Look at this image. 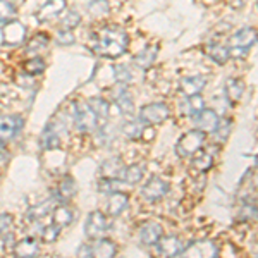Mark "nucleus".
I'll return each mask as SVG.
<instances>
[{
  "instance_id": "1",
  "label": "nucleus",
  "mask_w": 258,
  "mask_h": 258,
  "mask_svg": "<svg viewBox=\"0 0 258 258\" xmlns=\"http://www.w3.org/2000/svg\"><path fill=\"white\" fill-rule=\"evenodd\" d=\"M129 36L122 28L117 26H107L100 30L95 36L93 52L100 57H107V59H115V57L122 55L127 48Z\"/></svg>"
},
{
  "instance_id": "2",
  "label": "nucleus",
  "mask_w": 258,
  "mask_h": 258,
  "mask_svg": "<svg viewBox=\"0 0 258 258\" xmlns=\"http://www.w3.org/2000/svg\"><path fill=\"white\" fill-rule=\"evenodd\" d=\"M256 41V31L253 28H241L236 31L229 40V53L232 57H244L248 50L255 45Z\"/></svg>"
},
{
  "instance_id": "3",
  "label": "nucleus",
  "mask_w": 258,
  "mask_h": 258,
  "mask_svg": "<svg viewBox=\"0 0 258 258\" xmlns=\"http://www.w3.org/2000/svg\"><path fill=\"white\" fill-rule=\"evenodd\" d=\"M203 143H205V133L193 129V131L186 133L184 136H181L176 145V152L179 157H193L195 153H198L202 150Z\"/></svg>"
},
{
  "instance_id": "4",
  "label": "nucleus",
  "mask_w": 258,
  "mask_h": 258,
  "mask_svg": "<svg viewBox=\"0 0 258 258\" xmlns=\"http://www.w3.org/2000/svg\"><path fill=\"white\" fill-rule=\"evenodd\" d=\"M73 119L74 126L80 129L81 133H90L98 127V117L95 115V112L90 109V105L86 102H78L74 105Z\"/></svg>"
},
{
  "instance_id": "5",
  "label": "nucleus",
  "mask_w": 258,
  "mask_h": 258,
  "mask_svg": "<svg viewBox=\"0 0 258 258\" xmlns=\"http://www.w3.org/2000/svg\"><path fill=\"white\" fill-rule=\"evenodd\" d=\"M219 249L215 246L214 241L202 239L191 243L188 248H182L179 253V258H217Z\"/></svg>"
},
{
  "instance_id": "6",
  "label": "nucleus",
  "mask_w": 258,
  "mask_h": 258,
  "mask_svg": "<svg viewBox=\"0 0 258 258\" xmlns=\"http://www.w3.org/2000/svg\"><path fill=\"white\" fill-rule=\"evenodd\" d=\"M26 38V26L21 21L11 19L2 26V41L9 47L21 45Z\"/></svg>"
},
{
  "instance_id": "7",
  "label": "nucleus",
  "mask_w": 258,
  "mask_h": 258,
  "mask_svg": "<svg viewBox=\"0 0 258 258\" xmlns=\"http://www.w3.org/2000/svg\"><path fill=\"white\" fill-rule=\"evenodd\" d=\"M170 115L165 103H148L140 110V120L143 124H160Z\"/></svg>"
},
{
  "instance_id": "8",
  "label": "nucleus",
  "mask_w": 258,
  "mask_h": 258,
  "mask_svg": "<svg viewBox=\"0 0 258 258\" xmlns=\"http://www.w3.org/2000/svg\"><path fill=\"white\" fill-rule=\"evenodd\" d=\"M169 193V182L164 179L153 176L147 181V184H143L141 188V197L147 202H157V200L164 198Z\"/></svg>"
},
{
  "instance_id": "9",
  "label": "nucleus",
  "mask_w": 258,
  "mask_h": 258,
  "mask_svg": "<svg viewBox=\"0 0 258 258\" xmlns=\"http://www.w3.org/2000/svg\"><path fill=\"white\" fill-rule=\"evenodd\" d=\"M107 231H109V222H107L105 215L102 212H91L86 219L85 234L90 239H100Z\"/></svg>"
},
{
  "instance_id": "10",
  "label": "nucleus",
  "mask_w": 258,
  "mask_h": 258,
  "mask_svg": "<svg viewBox=\"0 0 258 258\" xmlns=\"http://www.w3.org/2000/svg\"><path fill=\"white\" fill-rule=\"evenodd\" d=\"M23 127V117L19 115H0V143L12 140Z\"/></svg>"
},
{
  "instance_id": "11",
  "label": "nucleus",
  "mask_w": 258,
  "mask_h": 258,
  "mask_svg": "<svg viewBox=\"0 0 258 258\" xmlns=\"http://www.w3.org/2000/svg\"><path fill=\"white\" fill-rule=\"evenodd\" d=\"M157 251H159L160 256L164 258H174L179 256V253L182 251V241L176 238V236H162V238L157 241Z\"/></svg>"
},
{
  "instance_id": "12",
  "label": "nucleus",
  "mask_w": 258,
  "mask_h": 258,
  "mask_svg": "<svg viewBox=\"0 0 258 258\" xmlns=\"http://www.w3.org/2000/svg\"><path fill=\"white\" fill-rule=\"evenodd\" d=\"M219 115L212 109H202L198 114H195V126L202 133H214L219 124Z\"/></svg>"
},
{
  "instance_id": "13",
  "label": "nucleus",
  "mask_w": 258,
  "mask_h": 258,
  "mask_svg": "<svg viewBox=\"0 0 258 258\" xmlns=\"http://www.w3.org/2000/svg\"><path fill=\"white\" fill-rule=\"evenodd\" d=\"M64 9H66V0H47L38 9V12H36V19L40 23L55 19L57 16L64 12Z\"/></svg>"
},
{
  "instance_id": "14",
  "label": "nucleus",
  "mask_w": 258,
  "mask_h": 258,
  "mask_svg": "<svg viewBox=\"0 0 258 258\" xmlns=\"http://www.w3.org/2000/svg\"><path fill=\"white\" fill-rule=\"evenodd\" d=\"M207 81L209 78L203 76V74H197V76H189V78H184L181 80V93H184L186 97H193V95H200V91L207 86Z\"/></svg>"
},
{
  "instance_id": "15",
  "label": "nucleus",
  "mask_w": 258,
  "mask_h": 258,
  "mask_svg": "<svg viewBox=\"0 0 258 258\" xmlns=\"http://www.w3.org/2000/svg\"><path fill=\"white\" fill-rule=\"evenodd\" d=\"M129 205V197L126 193H120V191H115V193L109 195V202H107V212L112 217H119L124 210L127 209Z\"/></svg>"
},
{
  "instance_id": "16",
  "label": "nucleus",
  "mask_w": 258,
  "mask_h": 258,
  "mask_svg": "<svg viewBox=\"0 0 258 258\" xmlns=\"http://www.w3.org/2000/svg\"><path fill=\"white\" fill-rule=\"evenodd\" d=\"M14 253L18 258H36L40 253V246L36 239L24 238L14 244Z\"/></svg>"
},
{
  "instance_id": "17",
  "label": "nucleus",
  "mask_w": 258,
  "mask_h": 258,
  "mask_svg": "<svg viewBox=\"0 0 258 258\" xmlns=\"http://www.w3.org/2000/svg\"><path fill=\"white\" fill-rule=\"evenodd\" d=\"M164 229L159 222H147L140 229V241L143 244H155L162 238Z\"/></svg>"
},
{
  "instance_id": "18",
  "label": "nucleus",
  "mask_w": 258,
  "mask_h": 258,
  "mask_svg": "<svg viewBox=\"0 0 258 258\" xmlns=\"http://www.w3.org/2000/svg\"><path fill=\"white\" fill-rule=\"evenodd\" d=\"M115 244L110 239H95V243L91 244V256L93 258H114L115 256Z\"/></svg>"
},
{
  "instance_id": "19",
  "label": "nucleus",
  "mask_w": 258,
  "mask_h": 258,
  "mask_svg": "<svg viewBox=\"0 0 258 258\" xmlns=\"http://www.w3.org/2000/svg\"><path fill=\"white\" fill-rule=\"evenodd\" d=\"M124 162L119 159V157H112V159H107L100 165V172H102L103 177H112V179H119L122 176V170H124Z\"/></svg>"
},
{
  "instance_id": "20",
  "label": "nucleus",
  "mask_w": 258,
  "mask_h": 258,
  "mask_svg": "<svg viewBox=\"0 0 258 258\" xmlns=\"http://www.w3.org/2000/svg\"><path fill=\"white\" fill-rule=\"evenodd\" d=\"M157 53H159V47L157 45H148L141 52L135 55V64L141 69H148L153 66V62L157 59Z\"/></svg>"
},
{
  "instance_id": "21",
  "label": "nucleus",
  "mask_w": 258,
  "mask_h": 258,
  "mask_svg": "<svg viewBox=\"0 0 258 258\" xmlns=\"http://www.w3.org/2000/svg\"><path fill=\"white\" fill-rule=\"evenodd\" d=\"M145 176V165L141 164H133V165H127L124 167L122 170V176H120V181L124 184H138V182L143 179Z\"/></svg>"
},
{
  "instance_id": "22",
  "label": "nucleus",
  "mask_w": 258,
  "mask_h": 258,
  "mask_svg": "<svg viewBox=\"0 0 258 258\" xmlns=\"http://www.w3.org/2000/svg\"><path fill=\"white\" fill-rule=\"evenodd\" d=\"M244 93V83L238 78H231L226 83V98L231 103H236Z\"/></svg>"
},
{
  "instance_id": "23",
  "label": "nucleus",
  "mask_w": 258,
  "mask_h": 258,
  "mask_svg": "<svg viewBox=\"0 0 258 258\" xmlns=\"http://www.w3.org/2000/svg\"><path fill=\"white\" fill-rule=\"evenodd\" d=\"M59 145H60L59 133L53 129L52 124H48V126L45 127V131L41 133V148L53 150V148H59Z\"/></svg>"
},
{
  "instance_id": "24",
  "label": "nucleus",
  "mask_w": 258,
  "mask_h": 258,
  "mask_svg": "<svg viewBox=\"0 0 258 258\" xmlns=\"http://www.w3.org/2000/svg\"><path fill=\"white\" fill-rule=\"evenodd\" d=\"M207 53L214 59L217 64H224V62H227V59L231 57V53H229V48L226 45L222 43H209L205 47Z\"/></svg>"
},
{
  "instance_id": "25",
  "label": "nucleus",
  "mask_w": 258,
  "mask_h": 258,
  "mask_svg": "<svg viewBox=\"0 0 258 258\" xmlns=\"http://www.w3.org/2000/svg\"><path fill=\"white\" fill-rule=\"evenodd\" d=\"M73 220H74V210L69 209V207L60 205L53 210V224H55V226L66 227V226H69Z\"/></svg>"
},
{
  "instance_id": "26",
  "label": "nucleus",
  "mask_w": 258,
  "mask_h": 258,
  "mask_svg": "<svg viewBox=\"0 0 258 258\" xmlns=\"http://www.w3.org/2000/svg\"><path fill=\"white\" fill-rule=\"evenodd\" d=\"M50 210H52V200H48V202H41L40 205L31 207V209H28V212H26L28 222H36V220L43 219Z\"/></svg>"
},
{
  "instance_id": "27",
  "label": "nucleus",
  "mask_w": 258,
  "mask_h": 258,
  "mask_svg": "<svg viewBox=\"0 0 258 258\" xmlns=\"http://www.w3.org/2000/svg\"><path fill=\"white\" fill-rule=\"evenodd\" d=\"M90 109L95 112V115H97L98 119L102 120H107L109 119V112H110V105L109 102H105L103 98H98V97H93L88 102Z\"/></svg>"
},
{
  "instance_id": "28",
  "label": "nucleus",
  "mask_w": 258,
  "mask_h": 258,
  "mask_svg": "<svg viewBox=\"0 0 258 258\" xmlns=\"http://www.w3.org/2000/svg\"><path fill=\"white\" fill-rule=\"evenodd\" d=\"M202 109H205V107H203V98L200 97V95L188 97L186 102L181 103V112L184 115H195V114H198Z\"/></svg>"
},
{
  "instance_id": "29",
  "label": "nucleus",
  "mask_w": 258,
  "mask_h": 258,
  "mask_svg": "<svg viewBox=\"0 0 258 258\" xmlns=\"http://www.w3.org/2000/svg\"><path fill=\"white\" fill-rule=\"evenodd\" d=\"M143 122L138 119V120H129V122H126L122 126V133L127 136L129 140H138L143 136Z\"/></svg>"
},
{
  "instance_id": "30",
  "label": "nucleus",
  "mask_w": 258,
  "mask_h": 258,
  "mask_svg": "<svg viewBox=\"0 0 258 258\" xmlns=\"http://www.w3.org/2000/svg\"><path fill=\"white\" fill-rule=\"evenodd\" d=\"M115 103H117L119 110L122 112V114L126 115H131L133 110H135V103H133V97L127 93L126 90H122L120 93L117 95V98H115Z\"/></svg>"
},
{
  "instance_id": "31",
  "label": "nucleus",
  "mask_w": 258,
  "mask_h": 258,
  "mask_svg": "<svg viewBox=\"0 0 258 258\" xmlns=\"http://www.w3.org/2000/svg\"><path fill=\"white\" fill-rule=\"evenodd\" d=\"M74 193H76V182H74V179L71 177V176H66L60 181L57 195H59L62 200H69V198H73Z\"/></svg>"
},
{
  "instance_id": "32",
  "label": "nucleus",
  "mask_w": 258,
  "mask_h": 258,
  "mask_svg": "<svg viewBox=\"0 0 258 258\" xmlns=\"http://www.w3.org/2000/svg\"><path fill=\"white\" fill-rule=\"evenodd\" d=\"M122 184V181H119V179H112V177H103V179H100L98 181V191L100 193H107V195H110V193H115V191L119 189V186Z\"/></svg>"
},
{
  "instance_id": "33",
  "label": "nucleus",
  "mask_w": 258,
  "mask_h": 258,
  "mask_svg": "<svg viewBox=\"0 0 258 258\" xmlns=\"http://www.w3.org/2000/svg\"><path fill=\"white\" fill-rule=\"evenodd\" d=\"M110 6H109V0H91L90 6H88V12L95 18H100V16H105L109 12Z\"/></svg>"
},
{
  "instance_id": "34",
  "label": "nucleus",
  "mask_w": 258,
  "mask_h": 258,
  "mask_svg": "<svg viewBox=\"0 0 258 258\" xmlns=\"http://www.w3.org/2000/svg\"><path fill=\"white\" fill-rule=\"evenodd\" d=\"M16 16V7L9 0H0V24H6Z\"/></svg>"
},
{
  "instance_id": "35",
  "label": "nucleus",
  "mask_w": 258,
  "mask_h": 258,
  "mask_svg": "<svg viewBox=\"0 0 258 258\" xmlns=\"http://www.w3.org/2000/svg\"><path fill=\"white\" fill-rule=\"evenodd\" d=\"M48 43V36L43 35V33H40V35H35L31 38V41L28 43V52L30 53H36L40 52V50H43L45 47H47Z\"/></svg>"
},
{
  "instance_id": "36",
  "label": "nucleus",
  "mask_w": 258,
  "mask_h": 258,
  "mask_svg": "<svg viewBox=\"0 0 258 258\" xmlns=\"http://www.w3.org/2000/svg\"><path fill=\"white\" fill-rule=\"evenodd\" d=\"M193 169L198 170V172H207L212 167V155L210 153H202L197 159H193Z\"/></svg>"
},
{
  "instance_id": "37",
  "label": "nucleus",
  "mask_w": 258,
  "mask_h": 258,
  "mask_svg": "<svg viewBox=\"0 0 258 258\" xmlns=\"http://www.w3.org/2000/svg\"><path fill=\"white\" fill-rule=\"evenodd\" d=\"M24 71H26L28 74H33V76H36V74H41L45 71V62L41 59H30L26 60V64H24Z\"/></svg>"
},
{
  "instance_id": "38",
  "label": "nucleus",
  "mask_w": 258,
  "mask_h": 258,
  "mask_svg": "<svg viewBox=\"0 0 258 258\" xmlns=\"http://www.w3.org/2000/svg\"><path fill=\"white\" fill-rule=\"evenodd\" d=\"M80 21H81V16L78 14L76 11H71L68 16H66L64 19L60 21V30H73V28H76L78 24H80Z\"/></svg>"
},
{
  "instance_id": "39",
  "label": "nucleus",
  "mask_w": 258,
  "mask_h": 258,
  "mask_svg": "<svg viewBox=\"0 0 258 258\" xmlns=\"http://www.w3.org/2000/svg\"><path fill=\"white\" fill-rule=\"evenodd\" d=\"M114 80L117 83H129L133 81V74L127 69V66H114Z\"/></svg>"
},
{
  "instance_id": "40",
  "label": "nucleus",
  "mask_w": 258,
  "mask_h": 258,
  "mask_svg": "<svg viewBox=\"0 0 258 258\" xmlns=\"http://www.w3.org/2000/svg\"><path fill=\"white\" fill-rule=\"evenodd\" d=\"M59 234H60V227L55 226V224H50V226L43 229L41 238H43V241H47V243H53V241L59 238Z\"/></svg>"
},
{
  "instance_id": "41",
  "label": "nucleus",
  "mask_w": 258,
  "mask_h": 258,
  "mask_svg": "<svg viewBox=\"0 0 258 258\" xmlns=\"http://www.w3.org/2000/svg\"><path fill=\"white\" fill-rule=\"evenodd\" d=\"M214 133L219 136L220 141H226L227 136H229V133H231V120H229V119L219 120V124H217V127H215Z\"/></svg>"
},
{
  "instance_id": "42",
  "label": "nucleus",
  "mask_w": 258,
  "mask_h": 258,
  "mask_svg": "<svg viewBox=\"0 0 258 258\" xmlns=\"http://www.w3.org/2000/svg\"><path fill=\"white\" fill-rule=\"evenodd\" d=\"M57 41L64 47H69V45L74 43V35L69 30H59L57 31Z\"/></svg>"
},
{
  "instance_id": "43",
  "label": "nucleus",
  "mask_w": 258,
  "mask_h": 258,
  "mask_svg": "<svg viewBox=\"0 0 258 258\" xmlns=\"http://www.w3.org/2000/svg\"><path fill=\"white\" fill-rule=\"evenodd\" d=\"M256 217V207L251 205V203H246V205L241 209V214H239V219H246V220H251Z\"/></svg>"
},
{
  "instance_id": "44",
  "label": "nucleus",
  "mask_w": 258,
  "mask_h": 258,
  "mask_svg": "<svg viewBox=\"0 0 258 258\" xmlns=\"http://www.w3.org/2000/svg\"><path fill=\"white\" fill-rule=\"evenodd\" d=\"M11 224H12V217H11L9 214H4V215H0V236H2V234H6V232L9 231Z\"/></svg>"
},
{
  "instance_id": "45",
  "label": "nucleus",
  "mask_w": 258,
  "mask_h": 258,
  "mask_svg": "<svg viewBox=\"0 0 258 258\" xmlns=\"http://www.w3.org/2000/svg\"><path fill=\"white\" fill-rule=\"evenodd\" d=\"M78 258H93L91 256V246L90 244H83L78 249Z\"/></svg>"
}]
</instances>
